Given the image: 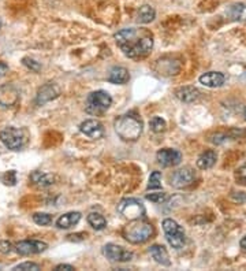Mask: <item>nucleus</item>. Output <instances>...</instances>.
Instances as JSON below:
<instances>
[{
	"instance_id": "f257e3e1",
	"label": "nucleus",
	"mask_w": 246,
	"mask_h": 271,
	"mask_svg": "<svg viewBox=\"0 0 246 271\" xmlns=\"http://www.w3.org/2000/svg\"><path fill=\"white\" fill-rule=\"evenodd\" d=\"M115 41L127 58L141 59L153 48V36L147 29L126 28L115 33Z\"/></svg>"
},
{
	"instance_id": "f03ea898",
	"label": "nucleus",
	"mask_w": 246,
	"mask_h": 271,
	"mask_svg": "<svg viewBox=\"0 0 246 271\" xmlns=\"http://www.w3.org/2000/svg\"><path fill=\"white\" fill-rule=\"evenodd\" d=\"M116 134L123 141H136L142 133V121L134 112L118 116L114 122Z\"/></svg>"
},
{
	"instance_id": "7ed1b4c3",
	"label": "nucleus",
	"mask_w": 246,
	"mask_h": 271,
	"mask_svg": "<svg viewBox=\"0 0 246 271\" xmlns=\"http://www.w3.org/2000/svg\"><path fill=\"white\" fill-rule=\"evenodd\" d=\"M155 233V227L152 223L144 219H134L129 221V223L123 227L122 236L131 244H144L152 237Z\"/></svg>"
},
{
	"instance_id": "20e7f679",
	"label": "nucleus",
	"mask_w": 246,
	"mask_h": 271,
	"mask_svg": "<svg viewBox=\"0 0 246 271\" xmlns=\"http://www.w3.org/2000/svg\"><path fill=\"white\" fill-rule=\"evenodd\" d=\"M112 104V97L105 90H94L87 94L85 110L92 115H101Z\"/></svg>"
},
{
	"instance_id": "39448f33",
	"label": "nucleus",
	"mask_w": 246,
	"mask_h": 271,
	"mask_svg": "<svg viewBox=\"0 0 246 271\" xmlns=\"http://www.w3.org/2000/svg\"><path fill=\"white\" fill-rule=\"evenodd\" d=\"M163 230L165 234V238L168 244L175 249L183 248L186 243V234L183 229L174 221V219H164L163 221Z\"/></svg>"
},
{
	"instance_id": "423d86ee",
	"label": "nucleus",
	"mask_w": 246,
	"mask_h": 271,
	"mask_svg": "<svg viewBox=\"0 0 246 271\" xmlns=\"http://www.w3.org/2000/svg\"><path fill=\"white\" fill-rule=\"evenodd\" d=\"M116 210L120 215L129 219V221H134V219H141L145 216V207L138 199H129L120 200L119 204L116 207Z\"/></svg>"
},
{
	"instance_id": "0eeeda50",
	"label": "nucleus",
	"mask_w": 246,
	"mask_h": 271,
	"mask_svg": "<svg viewBox=\"0 0 246 271\" xmlns=\"http://www.w3.org/2000/svg\"><path fill=\"white\" fill-rule=\"evenodd\" d=\"M0 140L1 143L11 151L22 150L26 144V134L22 129L16 127H5L4 130L0 132Z\"/></svg>"
},
{
	"instance_id": "6e6552de",
	"label": "nucleus",
	"mask_w": 246,
	"mask_h": 271,
	"mask_svg": "<svg viewBox=\"0 0 246 271\" xmlns=\"http://www.w3.org/2000/svg\"><path fill=\"white\" fill-rule=\"evenodd\" d=\"M47 248H48L47 243L40 241V240H23V241H19L14 245V251L22 256L41 254Z\"/></svg>"
},
{
	"instance_id": "1a4fd4ad",
	"label": "nucleus",
	"mask_w": 246,
	"mask_h": 271,
	"mask_svg": "<svg viewBox=\"0 0 246 271\" xmlns=\"http://www.w3.org/2000/svg\"><path fill=\"white\" fill-rule=\"evenodd\" d=\"M194 180H196L194 170H191L190 167H183V169H179V170L172 173L169 183L176 189H183L190 186L191 183L194 182Z\"/></svg>"
},
{
	"instance_id": "9d476101",
	"label": "nucleus",
	"mask_w": 246,
	"mask_h": 271,
	"mask_svg": "<svg viewBox=\"0 0 246 271\" xmlns=\"http://www.w3.org/2000/svg\"><path fill=\"white\" fill-rule=\"evenodd\" d=\"M103 255L111 262H122L123 263V262H130L133 259V252L127 251L120 245H116V244L104 245Z\"/></svg>"
},
{
	"instance_id": "9b49d317",
	"label": "nucleus",
	"mask_w": 246,
	"mask_h": 271,
	"mask_svg": "<svg viewBox=\"0 0 246 271\" xmlns=\"http://www.w3.org/2000/svg\"><path fill=\"white\" fill-rule=\"evenodd\" d=\"M156 159L159 165H162L163 167H174L178 166L182 161V154L172 148H163L156 154Z\"/></svg>"
},
{
	"instance_id": "f8f14e48",
	"label": "nucleus",
	"mask_w": 246,
	"mask_h": 271,
	"mask_svg": "<svg viewBox=\"0 0 246 271\" xmlns=\"http://www.w3.org/2000/svg\"><path fill=\"white\" fill-rule=\"evenodd\" d=\"M19 101V92L16 90L15 87L12 85H1L0 87V105L8 108L14 107Z\"/></svg>"
},
{
	"instance_id": "ddd939ff",
	"label": "nucleus",
	"mask_w": 246,
	"mask_h": 271,
	"mask_svg": "<svg viewBox=\"0 0 246 271\" xmlns=\"http://www.w3.org/2000/svg\"><path fill=\"white\" fill-rule=\"evenodd\" d=\"M60 90L59 88L52 83H48L43 85L41 88L38 89L37 96H36V104L43 105L45 103H48L51 100L56 99L59 96Z\"/></svg>"
},
{
	"instance_id": "4468645a",
	"label": "nucleus",
	"mask_w": 246,
	"mask_h": 271,
	"mask_svg": "<svg viewBox=\"0 0 246 271\" xmlns=\"http://www.w3.org/2000/svg\"><path fill=\"white\" fill-rule=\"evenodd\" d=\"M80 130L85 136L94 140L101 139L104 136L103 125H101V122L96 121V119H87V121L82 122L81 125H80Z\"/></svg>"
},
{
	"instance_id": "2eb2a0df",
	"label": "nucleus",
	"mask_w": 246,
	"mask_h": 271,
	"mask_svg": "<svg viewBox=\"0 0 246 271\" xmlns=\"http://www.w3.org/2000/svg\"><path fill=\"white\" fill-rule=\"evenodd\" d=\"M226 81L223 73L220 72H208L200 77V84H202L207 88H219Z\"/></svg>"
},
{
	"instance_id": "dca6fc26",
	"label": "nucleus",
	"mask_w": 246,
	"mask_h": 271,
	"mask_svg": "<svg viewBox=\"0 0 246 271\" xmlns=\"http://www.w3.org/2000/svg\"><path fill=\"white\" fill-rule=\"evenodd\" d=\"M175 96L183 103H193L200 97V90L194 87H180L175 90Z\"/></svg>"
},
{
	"instance_id": "f3484780",
	"label": "nucleus",
	"mask_w": 246,
	"mask_h": 271,
	"mask_svg": "<svg viewBox=\"0 0 246 271\" xmlns=\"http://www.w3.org/2000/svg\"><path fill=\"white\" fill-rule=\"evenodd\" d=\"M30 182L33 185H36L37 188H47V186H51L54 183V176L52 174H48V173L43 172H33L30 174Z\"/></svg>"
},
{
	"instance_id": "a211bd4d",
	"label": "nucleus",
	"mask_w": 246,
	"mask_h": 271,
	"mask_svg": "<svg viewBox=\"0 0 246 271\" xmlns=\"http://www.w3.org/2000/svg\"><path fill=\"white\" fill-rule=\"evenodd\" d=\"M129 80H130V74H129V70L125 69V67H114V69H111V72L108 74V81L111 84L123 85V84L129 83Z\"/></svg>"
},
{
	"instance_id": "6ab92c4d",
	"label": "nucleus",
	"mask_w": 246,
	"mask_h": 271,
	"mask_svg": "<svg viewBox=\"0 0 246 271\" xmlns=\"http://www.w3.org/2000/svg\"><path fill=\"white\" fill-rule=\"evenodd\" d=\"M149 254H151V256H152L153 259H155V262L159 263V265L162 266L171 265L168 252H167V249L164 248L163 245H158V244L152 245V247L149 248Z\"/></svg>"
},
{
	"instance_id": "aec40b11",
	"label": "nucleus",
	"mask_w": 246,
	"mask_h": 271,
	"mask_svg": "<svg viewBox=\"0 0 246 271\" xmlns=\"http://www.w3.org/2000/svg\"><path fill=\"white\" fill-rule=\"evenodd\" d=\"M81 219V214L80 212H67L65 215H62L58 218L56 221V226L59 229H70L74 225H77Z\"/></svg>"
},
{
	"instance_id": "412c9836",
	"label": "nucleus",
	"mask_w": 246,
	"mask_h": 271,
	"mask_svg": "<svg viewBox=\"0 0 246 271\" xmlns=\"http://www.w3.org/2000/svg\"><path fill=\"white\" fill-rule=\"evenodd\" d=\"M216 161H218V154H216L215 151L212 150L205 151V152L201 154L200 158H198V161H197V167L201 169V170H208V169H211V167L216 163Z\"/></svg>"
},
{
	"instance_id": "4be33fe9",
	"label": "nucleus",
	"mask_w": 246,
	"mask_h": 271,
	"mask_svg": "<svg viewBox=\"0 0 246 271\" xmlns=\"http://www.w3.org/2000/svg\"><path fill=\"white\" fill-rule=\"evenodd\" d=\"M156 17V11H155V8L151 7L149 4H144L138 8V11H137V21L138 23H151Z\"/></svg>"
},
{
	"instance_id": "5701e85b",
	"label": "nucleus",
	"mask_w": 246,
	"mask_h": 271,
	"mask_svg": "<svg viewBox=\"0 0 246 271\" xmlns=\"http://www.w3.org/2000/svg\"><path fill=\"white\" fill-rule=\"evenodd\" d=\"M227 15L233 21H238V22L246 21V4H244V3L231 4L227 10Z\"/></svg>"
},
{
	"instance_id": "b1692460",
	"label": "nucleus",
	"mask_w": 246,
	"mask_h": 271,
	"mask_svg": "<svg viewBox=\"0 0 246 271\" xmlns=\"http://www.w3.org/2000/svg\"><path fill=\"white\" fill-rule=\"evenodd\" d=\"M87 222H89V225H90L94 230H103L104 227L107 226L105 218H104L101 214H98V212H90V214L87 215Z\"/></svg>"
},
{
	"instance_id": "393cba45",
	"label": "nucleus",
	"mask_w": 246,
	"mask_h": 271,
	"mask_svg": "<svg viewBox=\"0 0 246 271\" xmlns=\"http://www.w3.org/2000/svg\"><path fill=\"white\" fill-rule=\"evenodd\" d=\"M149 127L153 133H163L167 127V123L164 121L163 118L160 116H153L152 119L149 121Z\"/></svg>"
},
{
	"instance_id": "a878e982",
	"label": "nucleus",
	"mask_w": 246,
	"mask_h": 271,
	"mask_svg": "<svg viewBox=\"0 0 246 271\" xmlns=\"http://www.w3.org/2000/svg\"><path fill=\"white\" fill-rule=\"evenodd\" d=\"M33 221L34 223H37L38 226H48L52 223V216L45 212H37L33 215Z\"/></svg>"
},
{
	"instance_id": "bb28decb",
	"label": "nucleus",
	"mask_w": 246,
	"mask_h": 271,
	"mask_svg": "<svg viewBox=\"0 0 246 271\" xmlns=\"http://www.w3.org/2000/svg\"><path fill=\"white\" fill-rule=\"evenodd\" d=\"M151 189H162V174L160 172H153L149 177L148 182V190Z\"/></svg>"
},
{
	"instance_id": "cd10ccee",
	"label": "nucleus",
	"mask_w": 246,
	"mask_h": 271,
	"mask_svg": "<svg viewBox=\"0 0 246 271\" xmlns=\"http://www.w3.org/2000/svg\"><path fill=\"white\" fill-rule=\"evenodd\" d=\"M14 271H38L41 270V267L37 265V263H32V262H25V263H21V265L15 266Z\"/></svg>"
},
{
	"instance_id": "c85d7f7f",
	"label": "nucleus",
	"mask_w": 246,
	"mask_h": 271,
	"mask_svg": "<svg viewBox=\"0 0 246 271\" xmlns=\"http://www.w3.org/2000/svg\"><path fill=\"white\" fill-rule=\"evenodd\" d=\"M22 65L26 66L29 70H32V72L34 73H38L41 70V65H40L38 62L34 61V59H32V58H29V56H25V58L22 59Z\"/></svg>"
},
{
	"instance_id": "c756f323",
	"label": "nucleus",
	"mask_w": 246,
	"mask_h": 271,
	"mask_svg": "<svg viewBox=\"0 0 246 271\" xmlns=\"http://www.w3.org/2000/svg\"><path fill=\"white\" fill-rule=\"evenodd\" d=\"M1 182L4 185H15L16 182V172L15 170H10V172H5L3 176H1Z\"/></svg>"
},
{
	"instance_id": "7c9ffc66",
	"label": "nucleus",
	"mask_w": 246,
	"mask_h": 271,
	"mask_svg": "<svg viewBox=\"0 0 246 271\" xmlns=\"http://www.w3.org/2000/svg\"><path fill=\"white\" fill-rule=\"evenodd\" d=\"M235 181L240 183V185H246V165L241 166L235 172Z\"/></svg>"
},
{
	"instance_id": "2f4dec72",
	"label": "nucleus",
	"mask_w": 246,
	"mask_h": 271,
	"mask_svg": "<svg viewBox=\"0 0 246 271\" xmlns=\"http://www.w3.org/2000/svg\"><path fill=\"white\" fill-rule=\"evenodd\" d=\"M165 199H167V194L164 193V192H158V193L147 194V200H151L152 203H156V204L163 203Z\"/></svg>"
},
{
	"instance_id": "473e14b6",
	"label": "nucleus",
	"mask_w": 246,
	"mask_h": 271,
	"mask_svg": "<svg viewBox=\"0 0 246 271\" xmlns=\"http://www.w3.org/2000/svg\"><path fill=\"white\" fill-rule=\"evenodd\" d=\"M14 251V245L10 241H0V252L3 254H10Z\"/></svg>"
},
{
	"instance_id": "72a5a7b5",
	"label": "nucleus",
	"mask_w": 246,
	"mask_h": 271,
	"mask_svg": "<svg viewBox=\"0 0 246 271\" xmlns=\"http://www.w3.org/2000/svg\"><path fill=\"white\" fill-rule=\"evenodd\" d=\"M71 270H76V269L71 265H63V263L55 267V271H71Z\"/></svg>"
},
{
	"instance_id": "f704fd0d",
	"label": "nucleus",
	"mask_w": 246,
	"mask_h": 271,
	"mask_svg": "<svg viewBox=\"0 0 246 271\" xmlns=\"http://www.w3.org/2000/svg\"><path fill=\"white\" fill-rule=\"evenodd\" d=\"M7 72H8V66L5 63H3V62H0V78L3 77Z\"/></svg>"
},
{
	"instance_id": "c9c22d12",
	"label": "nucleus",
	"mask_w": 246,
	"mask_h": 271,
	"mask_svg": "<svg viewBox=\"0 0 246 271\" xmlns=\"http://www.w3.org/2000/svg\"><path fill=\"white\" fill-rule=\"evenodd\" d=\"M241 248L245 249V251H246V236L242 238V240H241Z\"/></svg>"
},
{
	"instance_id": "e433bc0d",
	"label": "nucleus",
	"mask_w": 246,
	"mask_h": 271,
	"mask_svg": "<svg viewBox=\"0 0 246 271\" xmlns=\"http://www.w3.org/2000/svg\"><path fill=\"white\" fill-rule=\"evenodd\" d=\"M244 116H245V119H246V108H245V112H244Z\"/></svg>"
},
{
	"instance_id": "4c0bfd02",
	"label": "nucleus",
	"mask_w": 246,
	"mask_h": 271,
	"mask_svg": "<svg viewBox=\"0 0 246 271\" xmlns=\"http://www.w3.org/2000/svg\"><path fill=\"white\" fill-rule=\"evenodd\" d=\"M0 28H1V19H0Z\"/></svg>"
}]
</instances>
